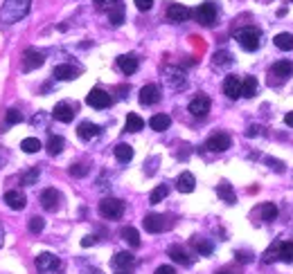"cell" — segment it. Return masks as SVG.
I'll return each mask as SVG.
<instances>
[{"label": "cell", "instance_id": "1", "mask_svg": "<svg viewBox=\"0 0 293 274\" xmlns=\"http://www.w3.org/2000/svg\"><path fill=\"white\" fill-rule=\"evenodd\" d=\"M30 5H32V0H5L3 9H0V22H3V25L18 22L20 18L27 16Z\"/></svg>", "mask_w": 293, "mask_h": 274}, {"label": "cell", "instance_id": "2", "mask_svg": "<svg viewBox=\"0 0 293 274\" xmlns=\"http://www.w3.org/2000/svg\"><path fill=\"white\" fill-rule=\"evenodd\" d=\"M235 41L241 45V50H246V52H255L259 48V43H262V34L255 27H244V30H239L235 34Z\"/></svg>", "mask_w": 293, "mask_h": 274}, {"label": "cell", "instance_id": "3", "mask_svg": "<svg viewBox=\"0 0 293 274\" xmlns=\"http://www.w3.org/2000/svg\"><path fill=\"white\" fill-rule=\"evenodd\" d=\"M192 16H194L196 22H201L203 27H212L214 22H217V7H214L212 3H203L192 11Z\"/></svg>", "mask_w": 293, "mask_h": 274}, {"label": "cell", "instance_id": "4", "mask_svg": "<svg viewBox=\"0 0 293 274\" xmlns=\"http://www.w3.org/2000/svg\"><path fill=\"white\" fill-rule=\"evenodd\" d=\"M99 214L109 220H117L124 214V202L117 200V198H104L99 202Z\"/></svg>", "mask_w": 293, "mask_h": 274}, {"label": "cell", "instance_id": "5", "mask_svg": "<svg viewBox=\"0 0 293 274\" xmlns=\"http://www.w3.org/2000/svg\"><path fill=\"white\" fill-rule=\"evenodd\" d=\"M142 225H144V230L146 232H151V234H160V232H165L172 227V222L167 220V216H160V214H146L144 216V220H142Z\"/></svg>", "mask_w": 293, "mask_h": 274}, {"label": "cell", "instance_id": "6", "mask_svg": "<svg viewBox=\"0 0 293 274\" xmlns=\"http://www.w3.org/2000/svg\"><path fill=\"white\" fill-rule=\"evenodd\" d=\"M36 270L41 272V274H48V272H56V270H61V261L56 259V256L52 252H41L36 256Z\"/></svg>", "mask_w": 293, "mask_h": 274}, {"label": "cell", "instance_id": "7", "mask_svg": "<svg viewBox=\"0 0 293 274\" xmlns=\"http://www.w3.org/2000/svg\"><path fill=\"white\" fill-rule=\"evenodd\" d=\"M111 95L106 93V90H101V88H93L88 93V97H86V104L90 106V108H97V110H104V108H109L111 106Z\"/></svg>", "mask_w": 293, "mask_h": 274}, {"label": "cell", "instance_id": "8", "mask_svg": "<svg viewBox=\"0 0 293 274\" xmlns=\"http://www.w3.org/2000/svg\"><path fill=\"white\" fill-rule=\"evenodd\" d=\"M43 63H45V54L43 52H38V50H25L20 70L23 72H32V70H36V67H41Z\"/></svg>", "mask_w": 293, "mask_h": 274}, {"label": "cell", "instance_id": "9", "mask_svg": "<svg viewBox=\"0 0 293 274\" xmlns=\"http://www.w3.org/2000/svg\"><path fill=\"white\" fill-rule=\"evenodd\" d=\"M230 144H233V140H230L228 133H214L210 140L205 142V148L212 153H223L230 148Z\"/></svg>", "mask_w": 293, "mask_h": 274}, {"label": "cell", "instance_id": "10", "mask_svg": "<svg viewBox=\"0 0 293 274\" xmlns=\"http://www.w3.org/2000/svg\"><path fill=\"white\" fill-rule=\"evenodd\" d=\"M165 81L169 83V88L174 90H183L185 85H187V77H185V72L180 70V67H167L165 70Z\"/></svg>", "mask_w": 293, "mask_h": 274}, {"label": "cell", "instance_id": "11", "mask_svg": "<svg viewBox=\"0 0 293 274\" xmlns=\"http://www.w3.org/2000/svg\"><path fill=\"white\" fill-rule=\"evenodd\" d=\"M190 112L196 119H203L207 112H210V97L207 95H196L194 99L190 101Z\"/></svg>", "mask_w": 293, "mask_h": 274}, {"label": "cell", "instance_id": "12", "mask_svg": "<svg viewBox=\"0 0 293 274\" xmlns=\"http://www.w3.org/2000/svg\"><path fill=\"white\" fill-rule=\"evenodd\" d=\"M38 198H41L43 209H48V211H56V209H59V204H61V193L56 191L54 187H48V189H43Z\"/></svg>", "mask_w": 293, "mask_h": 274}, {"label": "cell", "instance_id": "13", "mask_svg": "<svg viewBox=\"0 0 293 274\" xmlns=\"http://www.w3.org/2000/svg\"><path fill=\"white\" fill-rule=\"evenodd\" d=\"M167 18L172 22H185L187 18H192V9L180 3H172L167 7Z\"/></svg>", "mask_w": 293, "mask_h": 274}, {"label": "cell", "instance_id": "14", "mask_svg": "<svg viewBox=\"0 0 293 274\" xmlns=\"http://www.w3.org/2000/svg\"><path fill=\"white\" fill-rule=\"evenodd\" d=\"M160 101V88L156 83H146L144 88H140V104L142 106H154Z\"/></svg>", "mask_w": 293, "mask_h": 274}, {"label": "cell", "instance_id": "15", "mask_svg": "<svg viewBox=\"0 0 293 274\" xmlns=\"http://www.w3.org/2000/svg\"><path fill=\"white\" fill-rule=\"evenodd\" d=\"M5 204H7L9 209H14V211H20V209H25L27 200L18 189H11V191H5Z\"/></svg>", "mask_w": 293, "mask_h": 274}, {"label": "cell", "instance_id": "16", "mask_svg": "<svg viewBox=\"0 0 293 274\" xmlns=\"http://www.w3.org/2000/svg\"><path fill=\"white\" fill-rule=\"evenodd\" d=\"M52 117L56 119V122L70 124L72 119H75V110H72V106H70V104H66V101H61V104H56V106H54Z\"/></svg>", "mask_w": 293, "mask_h": 274}, {"label": "cell", "instance_id": "17", "mask_svg": "<svg viewBox=\"0 0 293 274\" xmlns=\"http://www.w3.org/2000/svg\"><path fill=\"white\" fill-rule=\"evenodd\" d=\"M223 95L228 97V99H239L241 97V81L237 77H225L223 81Z\"/></svg>", "mask_w": 293, "mask_h": 274}, {"label": "cell", "instance_id": "18", "mask_svg": "<svg viewBox=\"0 0 293 274\" xmlns=\"http://www.w3.org/2000/svg\"><path fill=\"white\" fill-rule=\"evenodd\" d=\"M79 77V70L75 65H68V63H61L54 67V79H59V81H72V79Z\"/></svg>", "mask_w": 293, "mask_h": 274}, {"label": "cell", "instance_id": "19", "mask_svg": "<svg viewBox=\"0 0 293 274\" xmlns=\"http://www.w3.org/2000/svg\"><path fill=\"white\" fill-rule=\"evenodd\" d=\"M133 263H135V256L131 252H117L111 261V265L115 267V270H129Z\"/></svg>", "mask_w": 293, "mask_h": 274}, {"label": "cell", "instance_id": "20", "mask_svg": "<svg viewBox=\"0 0 293 274\" xmlns=\"http://www.w3.org/2000/svg\"><path fill=\"white\" fill-rule=\"evenodd\" d=\"M194 187H196L194 175H192L190 171H183V173L178 175V180H176V189L180 193H192V191H194Z\"/></svg>", "mask_w": 293, "mask_h": 274}, {"label": "cell", "instance_id": "21", "mask_svg": "<svg viewBox=\"0 0 293 274\" xmlns=\"http://www.w3.org/2000/svg\"><path fill=\"white\" fill-rule=\"evenodd\" d=\"M117 65H120V70L124 74H133L138 70V56L135 54H122L120 59H117Z\"/></svg>", "mask_w": 293, "mask_h": 274}, {"label": "cell", "instance_id": "22", "mask_svg": "<svg viewBox=\"0 0 293 274\" xmlns=\"http://www.w3.org/2000/svg\"><path fill=\"white\" fill-rule=\"evenodd\" d=\"M99 126L97 124H93V122H81L79 124V128H77V135L81 137V140H93V137H97L99 135Z\"/></svg>", "mask_w": 293, "mask_h": 274}, {"label": "cell", "instance_id": "23", "mask_svg": "<svg viewBox=\"0 0 293 274\" xmlns=\"http://www.w3.org/2000/svg\"><path fill=\"white\" fill-rule=\"evenodd\" d=\"M167 254H169V259L176 261V263H180V265H192V256L185 252L183 247H178V245H172Z\"/></svg>", "mask_w": 293, "mask_h": 274}, {"label": "cell", "instance_id": "24", "mask_svg": "<svg viewBox=\"0 0 293 274\" xmlns=\"http://www.w3.org/2000/svg\"><path fill=\"white\" fill-rule=\"evenodd\" d=\"M109 20H111V25H122L124 22V3L122 0H115V5L109 9Z\"/></svg>", "mask_w": 293, "mask_h": 274}, {"label": "cell", "instance_id": "25", "mask_svg": "<svg viewBox=\"0 0 293 274\" xmlns=\"http://www.w3.org/2000/svg\"><path fill=\"white\" fill-rule=\"evenodd\" d=\"M278 259L284 263H293V241H278Z\"/></svg>", "mask_w": 293, "mask_h": 274}, {"label": "cell", "instance_id": "26", "mask_svg": "<svg viewBox=\"0 0 293 274\" xmlns=\"http://www.w3.org/2000/svg\"><path fill=\"white\" fill-rule=\"evenodd\" d=\"M270 72H273L275 77H280V79H289L293 74V63L291 61H278V63H273Z\"/></svg>", "mask_w": 293, "mask_h": 274}, {"label": "cell", "instance_id": "27", "mask_svg": "<svg viewBox=\"0 0 293 274\" xmlns=\"http://www.w3.org/2000/svg\"><path fill=\"white\" fill-rule=\"evenodd\" d=\"M217 196L221 198L223 202H228V204H235V202H237V196H235L233 187H230L228 182H221V185L217 187Z\"/></svg>", "mask_w": 293, "mask_h": 274}, {"label": "cell", "instance_id": "28", "mask_svg": "<svg viewBox=\"0 0 293 274\" xmlns=\"http://www.w3.org/2000/svg\"><path fill=\"white\" fill-rule=\"evenodd\" d=\"M149 126L154 128V130H158V133H162V130H167L169 126H172V119H169V115H154L149 119Z\"/></svg>", "mask_w": 293, "mask_h": 274}, {"label": "cell", "instance_id": "29", "mask_svg": "<svg viewBox=\"0 0 293 274\" xmlns=\"http://www.w3.org/2000/svg\"><path fill=\"white\" fill-rule=\"evenodd\" d=\"M113 153H115L117 162H122V164H127V162H131L133 159V148L129 144H117L115 148H113Z\"/></svg>", "mask_w": 293, "mask_h": 274}, {"label": "cell", "instance_id": "30", "mask_svg": "<svg viewBox=\"0 0 293 274\" xmlns=\"http://www.w3.org/2000/svg\"><path fill=\"white\" fill-rule=\"evenodd\" d=\"M64 146H66V142H64V137H61V135H50L48 144H45L50 155H59V153L64 151Z\"/></svg>", "mask_w": 293, "mask_h": 274}, {"label": "cell", "instance_id": "31", "mask_svg": "<svg viewBox=\"0 0 293 274\" xmlns=\"http://www.w3.org/2000/svg\"><path fill=\"white\" fill-rule=\"evenodd\" d=\"M192 247H194L201 256H210V254H212V243L205 241V238H201V236H194V238H192Z\"/></svg>", "mask_w": 293, "mask_h": 274}, {"label": "cell", "instance_id": "32", "mask_svg": "<svg viewBox=\"0 0 293 274\" xmlns=\"http://www.w3.org/2000/svg\"><path fill=\"white\" fill-rule=\"evenodd\" d=\"M257 95V79L255 77H246L244 81H241V97H246V99H250V97Z\"/></svg>", "mask_w": 293, "mask_h": 274}, {"label": "cell", "instance_id": "33", "mask_svg": "<svg viewBox=\"0 0 293 274\" xmlns=\"http://www.w3.org/2000/svg\"><path fill=\"white\" fill-rule=\"evenodd\" d=\"M142 126H144L142 117L135 115V112H129V115H127V126H124V130H127V133H138V130H142Z\"/></svg>", "mask_w": 293, "mask_h": 274}, {"label": "cell", "instance_id": "34", "mask_svg": "<svg viewBox=\"0 0 293 274\" xmlns=\"http://www.w3.org/2000/svg\"><path fill=\"white\" fill-rule=\"evenodd\" d=\"M273 43H275V48H280V50H284V52H291L293 50V34H278V36L273 38Z\"/></svg>", "mask_w": 293, "mask_h": 274}, {"label": "cell", "instance_id": "35", "mask_svg": "<svg viewBox=\"0 0 293 274\" xmlns=\"http://www.w3.org/2000/svg\"><path fill=\"white\" fill-rule=\"evenodd\" d=\"M122 238L131 245V247H140V232L135 230V227H124V230H122Z\"/></svg>", "mask_w": 293, "mask_h": 274}, {"label": "cell", "instance_id": "36", "mask_svg": "<svg viewBox=\"0 0 293 274\" xmlns=\"http://www.w3.org/2000/svg\"><path fill=\"white\" fill-rule=\"evenodd\" d=\"M167 193H169V187H167V185H158L156 189L149 193V202H151V204H158L160 200H165Z\"/></svg>", "mask_w": 293, "mask_h": 274}, {"label": "cell", "instance_id": "37", "mask_svg": "<svg viewBox=\"0 0 293 274\" xmlns=\"http://www.w3.org/2000/svg\"><path fill=\"white\" fill-rule=\"evenodd\" d=\"M20 148L25 153H36L38 148H41V142H38L36 137H25V140L20 142Z\"/></svg>", "mask_w": 293, "mask_h": 274}, {"label": "cell", "instance_id": "38", "mask_svg": "<svg viewBox=\"0 0 293 274\" xmlns=\"http://www.w3.org/2000/svg\"><path fill=\"white\" fill-rule=\"evenodd\" d=\"M262 218L266 220V222H273L275 218H278V207H275L273 202H266L262 207Z\"/></svg>", "mask_w": 293, "mask_h": 274}, {"label": "cell", "instance_id": "39", "mask_svg": "<svg viewBox=\"0 0 293 274\" xmlns=\"http://www.w3.org/2000/svg\"><path fill=\"white\" fill-rule=\"evenodd\" d=\"M20 122H23V115L16 108H9V110L5 112V124H7V126H14V124H20Z\"/></svg>", "mask_w": 293, "mask_h": 274}, {"label": "cell", "instance_id": "40", "mask_svg": "<svg viewBox=\"0 0 293 274\" xmlns=\"http://www.w3.org/2000/svg\"><path fill=\"white\" fill-rule=\"evenodd\" d=\"M38 175H41V171L38 169H30V171H25L23 173V185H36V180H38Z\"/></svg>", "mask_w": 293, "mask_h": 274}, {"label": "cell", "instance_id": "41", "mask_svg": "<svg viewBox=\"0 0 293 274\" xmlns=\"http://www.w3.org/2000/svg\"><path fill=\"white\" fill-rule=\"evenodd\" d=\"M212 61H214V65H228L230 61H233V54L223 52V50H221V52H217V54L212 56Z\"/></svg>", "mask_w": 293, "mask_h": 274}, {"label": "cell", "instance_id": "42", "mask_svg": "<svg viewBox=\"0 0 293 274\" xmlns=\"http://www.w3.org/2000/svg\"><path fill=\"white\" fill-rule=\"evenodd\" d=\"M43 227H45V220L41 218V216H34V218H30V232L32 234L43 232Z\"/></svg>", "mask_w": 293, "mask_h": 274}, {"label": "cell", "instance_id": "43", "mask_svg": "<svg viewBox=\"0 0 293 274\" xmlns=\"http://www.w3.org/2000/svg\"><path fill=\"white\" fill-rule=\"evenodd\" d=\"M86 173H88L86 164H72V167H70V175H75V178H83Z\"/></svg>", "mask_w": 293, "mask_h": 274}, {"label": "cell", "instance_id": "44", "mask_svg": "<svg viewBox=\"0 0 293 274\" xmlns=\"http://www.w3.org/2000/svg\"><path fill=\"white\" fill-rule=\"evenodd\" d=\"M135 7H138L140 11H149L151 7H154V0H135Z\"/></svg>", "mask_w": 293, "mask_h": 274}, {"label": "cell", "instance_id": "45", "mask_svg": "<svg viewBox=\"0 0 293 274\" xmlns=\"http://www.w3.org/2000/svg\"><path fill=\"white\" fill-rule=\"evenodd\" d=\"M113 5H115V0H95V7H97V9H106V11H109Z\"/></svg>", "mask_w": 293, "mask_h": 274}, {"label": "cell", "instance_id": "46", "mask_svg": "<svg viewBox=\"0 0 293 274\" xmlns=\"http://www.w3.org/2000/svg\"><path fill=\"white\" fill-rule=\"evenodd\" d=\"M235 256H237V261H239V263H250V261H253V254L250 252H241V249Z\"/></svg>", "mask_w": 293, "mask_h": 274}, {"label": "cell", "instance_id": "47", "mask_svg": "<svg viewBox=\"0 0 293 274\" xmlns=\"http://www.w3.org/2000/svg\"><path fill=\"white\" fill-rule=\"evenodd\" d=\"M154 274H176V270L172 265H160V267H156Z\"/></svg>", "mask_w": 293, "mask_h": 274}, {"label": "cell", "instance_id": "48", "mask_svg": "<svg viewBox=\"0 0 293 274\" xmlns=\"http://www.w3.org/2000/svg\"><path fill=\"white\" fill-rule=\"evenodd\" d=\"M95 243H97V238L95 236H83V241H81L83 247H90V245H95Z\"/></svg>", "mask_w": 293, "mask_h": 274}, {"label": "cell", "instance_id": "49", "mask_svg": "<svg viewBox=\"0 0 293 274\" xmlns=\"http://www.w3.org/2000/svg\"><path fill=\"white\" fill-rule=\"evenodd\" d=\"M284 124H286V126H291V128H293V112H286V117H284Z\"/></svg>", "mask_w": 293, "mask_h": 274}, {"label": "cell", "instance_id": "50", "mask_svg": "<svg viewBox=\"0 0 293 274\" xmlns=\"http://www.w3.org/2000/svg\"><path fill=\"white\" fill-rule=\"evenodd\" d=\"M3 243H5V227L0 225V247H3Z\"/></svg>", "mask_w": 293, "mask_h": 274}, {"label": "cell", "instance_id": "51", "mask_svg": "<svg viewBox=\"0 0 293 274\" xmlns=\"http://www.w3.org/2000/svg\"><path fill=\"white\" fill-rule=\"evenodd\" d=\"M219 274H235V272H230V270H221V272H219Z\"/></svg>", "mask_w": 293, "mask_h": 274}, {"label": "cell", "instance_id": "52", "mask_svg": "<svg viewBox=\"0 0 293 274\" xmlns=\"http://www.w3.org/2000/svg\"><path fill=\"white\" fill-rule=\"evenodd\" d=\"M117 274H129L127 270H117Z\"/></svg>", "mask_w": 293, "mask_h": 274}, {"label": "cell", "instance_id": "53", "mask_svg": "<svg viewBox=\"0 0 293 274\" xmlns=\"http://www.w3.org/2000/svg\"><path fill=\"white\" fill-rule=\"evenodd\" d=\"M291 3H293V0H291Z\"/></svg>", "mask_w": 293, "mask_h": 274}]
</instances>
